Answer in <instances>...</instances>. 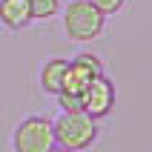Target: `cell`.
Instances as JSON below:
<instances>
[{"label": "cell", "mask_w": 152, "mask_h": 152, "mask_svg": "<svg viewBox=\"0 0 152 152\" xmlns=\"http://www.w3.org/2000/svg\"><path fill=\"white\" fill-rule=\"evenodd\" d=\"M32 20H49L60 12V0H29Z\"/></svg>", "instance_id": "obj_8"}, {"label": "cell", "mask_w": 152, "mask_h": 152, "mask_svg": "<svg viewBox=\"0 0 152 152\" xmlns=\"http://www.w3.org/2000/svg\"><path fill=\"white\" fill-rule=\"evenodd\" d=\"M0 23L20 32L32 23V12H29V0H0Z\"/></svg>", "instance_id": "obj_5"}, {"label": "cell", "mask_w": 152, "mask_h": 152, "mask_svg": "<svg viewBox=\"0 0 152 152\" xmlns=\"http://www.w3.org/2000/svg\"><path fill=\"white\" fill-rule=\"evenodd\" d=\"M49 152H69V149H63V146H58V144H55V146H52Z\"/></svg>", "instance_id": "obj_12"}, {"label": "cell", "mask_w": 152, "mask_h": 152, "mask_svg": "<svg viewBox=\"0 0 152 152\" xmlns=\"http://www.w3.org/2000/svg\"><path fill=\"white\" fill-rule=\"evenodd\" d=\"M98 75H92L89 69L83 66V63H77V60H72L66 66V72H63V83H60V92H69V95H83V89L89 86V80Z\"/></svg>", "instance_id": "obj_6"}, {"label": "cell", "mask_w": 152, "mask_h": 152, "mask_svg": "<svg viewBox=\"0 0 152 152\" xmlns=\"http://www.w3.org/2000/svg\"><path fill=\"white\" fill-rule=\"evenodd\" d=\"M80 106H83V112L89 118H95V121L106 118V115L115 109V83H112L106 75L92 77L89 86L83 89V95H80Z\"/></svg>", "instance_id": "obj_4"}, {"label": "cell", "mask_w": 152, "mask_h": 152, "mask_svg": "<svg viewBox=\"0 0 152 152\" xmlns=\"http://www.w3.org/2000/svg\"><path fill=\"white\" fill-rule=\"evenodd\" d=\"M77 63H83L86 69H89V72H92V75H103V63H101V58H98V55H89V52H80V55H77Z\"/></svg>", "instance_id": "obj_11"}, {"label": "cell", "mask_w": 152, "mask_h": 152, "mask_svg": "<svg viewBox=\"0 0 152 152\" xmlns=\"http://www.w3.org/2000/svg\"><path fill=\"white\" fill-rule=\"evenodd\" d=\"M55 144L69 152L89 149L98 138V121L89 118L86 112H60V118L52 121Z\"/></svg>", "instance_id": "obj_1"}, {"label": "cell", "mask_w": 152, "mask_h": 152, "mask_svg": "<svg viewBox=\"0 0 152 152\" xmlns=\"http://www.w3.org/2000/svg\"><path fill=\"white\" fill-rule=\"evenodd\" d=\"M66 66H69V60H63V58H49L40 66V89H43V92H49V95H58L60 92Z\"/></svg>", "instance_id": "obj_7"}, {"label": "cell", "mask_w": 152, "mask_h": 152, "mask_svg": "<svg viewBox=\"0 0 152 152\" xmlns=\"http://www.w3.org/2000/svg\"><path fill=\"white\" fill-rule=\"evenodd\" d=\"M12 146L15 152H49L55 146L52 121L43 115H26L12 132Z\"/></svg>", "instance_id": "obj_3"}, {"label": "cell", "mask_w": 152, "mask_h": 152, "mask_svg": "<svg viewBox=\"0 0 152 152\" xmlns=\"http://www.w3.org/2000/svg\"><path fill=\"white\" fill-rule=\"evenodd\" d=\"M98 12H101L103 17H109V15H118L121 9L126 6V0H89Z\"/></svg>", "instance_id": "obj_9"}, {"label": "cell", "mask_w": 152, "mask_h": 152, "mask_svg": "<svg viewBox=\"0 0 152 152\" xmlns=\"http://www.w3.org/2000/svg\"><path fill=\"white\" fill-rule=\"evenodd\" d=\"M103 20L106 17L89 3V0H72L63 9V29L72 40L77 43H89L95 37L103 34Z\"/></svg>", "instance_id": "obj_2"}, {"label": "cell", "mask_w": 152, "mask_h": 152, "mask_svg": "<svg viewBox=\"0 0 152 152\" xmlns=\"http://www.w3.org/2000/svg\"><path fill=\"white\" fill-rule=\"evenodd\" d=\"M58 106H60V112H83L80 98L77 95H69V92H58Z\"/></svg>", "instance_id": "obj_10"}]
</instances>
